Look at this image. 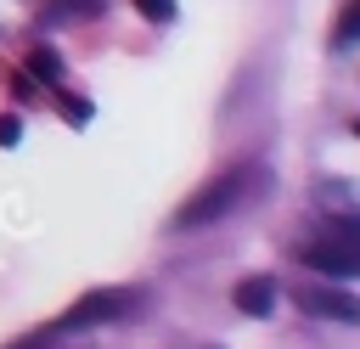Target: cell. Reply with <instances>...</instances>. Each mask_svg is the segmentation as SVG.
Masks as SVG:
<instances>
[{
	"mask_svg": "<svg viewBox=\"0 0 360 349\" xmlns=\"http://www.w3.org/2000/svg\"><path fill=\"white\" fill-rule=\"evenodd\" d=\"M298 259L321 276H360V220H332L321 236L298 248Z\"/></svg>",
	"mask_w": 360,
	"mask_h": 349,
	"instance_id": "1",
	"label": "cell"
},
{
	"mask_svg": "<svg viewBox=\"0 0 360 349\" xmlns=\"http://www.w3.org/2000/svg\"><path fill=\"white\" fill-rule=\"evenodd\" d=\"M242 180H248V174H219V180H208V186H202L191 203H180L174 225H186V231H191V225H208V220H219V214H225V208L242 197Z\"/></svg>",
	"mask_w": 360,
	"mask_h": 349,
	"instance_id": "2",
	"label": "cell"
},
{
	"mask_svg": "<svg viewBox=\"0 0 360 349\" xmlns=\"http://www.w3.org/2000/svg\"><path fill=\"white\" fill-rule=\"evenodd\" d=\"M304 315H321V321H360V298L343 293V287H298L292 293Z\"/></svg>",
	"mask_w": 360,
	"mask_h": 349,
	"instance_id": "3",
	"label": "cell"
},
{
	"mask_svg": "<svg viewBox=\"0 0 360 349\" xmlns=\"http://www.w3.org/2000/svg\"><path fill=\"white\" fill-rule=\"evenodd\" d=\"M124 310V293H84L79 304H68L62 310V321L56 326H84V321H112Z\"/></svg>",
	"mask_w": 360,
	"mask_h": 349,
	"instance_id": "4",
	"label": "cell"
},
{
	"mask_svg": "<svg viewBox=\"0 0 360 349\" xmlns=\"http://www.w3.org/2000/svg\"><path fill=\"white\" fill-rule=\"evenodd\" d=\"M231 298H236L242 315H270V310H276V281H270V276H248V281H236Z\"/></svg>",
	"mask_w": 360,
	"mask_h": 349,
	"instance_id": "5",
	"label": "cell"
},
{
	"mask_svg": "<svg viewBox=\"0 0 360 349\" xmlns=\"http://www.w3.org/2000/svg\"><path fill=\"white\" fill-rule=\"evenodd\" d=\"M96 11H101V0H45L39 6L45 23H73V17H96Z\"/></svg>",
	"mask_w": 360,
	"mask_h": 349,
	"instance_id": "6",
	"label": "cell"
},
{
	"mask_svg": "<svg viewBox=\"0 0 360 349\" xmlns=\"http://www.w3.org/2000/svg\"><path fill=\"white\" fill-rule=\"evenodd\" d=\"M354 39H360V0H343L338 28H332V45H354Z\"/></svg>",
	"mask_w": 360,
	"mask_h": 349,
	"instance_id": "7",
	"label": "cell"
},
{
	"mask_svg": "<svg viewBox=\"0 0 360 349\" xmlns=\"http://www.w3.org/2000/svg\"><path fill=\"white\" fill-rule=\"evenodd\" d=\"M28 73H34V79H62V56H56L51 45H34V51H28Z\"/></svg>",
	"mask_w": 360,
	"mask_h": 349,
	"instance_id": "8",
	"label": "cell"
},
{
	"mask_svg": "<svg viewBox=\"0 0 360 349\" xmlns=\"http://www.w3.org/2000/svg\"><path fill=\"white\" fill-rule=\"evenodd\" d=\"M135 11H141L146 23H169V17H174V0H135Z\"/></svg>",
	"mask_w": 360,
	"mask_h": 349,
	"instance_id": "9",
	"label": "cell"
},
{
	"mask_svg": "<svg viewBox=\"0 0 360 349\" xmlns=\"http://www.w3.org/2000/svg\"><path fill=\"white\" fill-rule=\"evenodd\" d=\"M62 113H68V124H84V118H90V107H84L79 96H68V101H62Z\"/></svg>",
	"mask_w": 360,
	"mask_h": 349,
	"instance_id": "10",
	"label": "cell"
},
{
	"mask_svg": "<svg viewBox=\"0 0 360 349\" xmlns=\"http://www.w3.org/2000/svg\"><path fill=\"white\" fill-rule=\"evenodd\" d=\"M17 135H22V124L6 113V118H0V146H17Z\"/></svg>",
	"mask_w": 360,
	"mask_h": 349,
	"instance_id": "11",
	"label": "cell"
},
{
	"mask_svg": "<svg viewBox=\"0 0 360 349\" xmlns=\"http://www.w3.org/2000/svg\"><path fill=\"white\" fill-rule=\"evenodd\" d=\"M354 135H360V124H354Z\"/></svg>",
	"mask_w": 360,
	"mask_h": 349,
	"instance_id": "12",
	"label": "cell"
}]
</instances>
